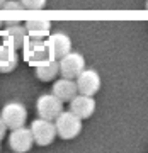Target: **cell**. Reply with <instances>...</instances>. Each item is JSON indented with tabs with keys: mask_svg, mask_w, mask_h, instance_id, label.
I'll return each mask as SVG.
<instances>
[{
	"mask_svg": "<svg viewBox=\"0 0 148 153\" xmlns=\"http://www.w3.org/2000/svg\"><path fill=\"white\" fill-rule=\"evenodd\" d=\"M22 53H24V60L34 68L41 65V63H44V61L51 60L48 43L43 41L41 38L28 36L26 41H24V46H22Z\"/></svg>",
	"mask_w": 148,
	"mask_h": 153,
	"instance_id": "1",
	"label": "cell"
},
{
	"mask_svg": "<svg viewBox=\"0 0 148 153\" xmlns=\"http://www.w3.org/2000/svg\"><path fill=\"white\" fill-rule=\"evenodd\" d=\"M82 121L77 114H73L71 111L68 112H61L58 117L55 119V126H56V133L61 140H73L77 138L82 131Z\"/></svg>",
	"mask_w": 148,
	"mask_h": 153,
	"instance_id": "2",
	"label": "cell"
},
{
	"mask_svg": "<svg viewBox=\"0 0 148 153\" xmlns=\"http://www.w3.org/2000/svg\"><path fill=\"white\" fill-rule=\"evenodd\" d=\"M31 131H33L34 143L39 145V146H48V145H51V143L55 141V138L58 136L55 121L44 119V117H38V119L33 121Z\"/></svg>",
	"mask_w": 148,
	"mask_h": 153,
	"instance_id": "3",
	"label": "cell"
},
{
	"mask_svg": "<svg viewBox=\"0 0 148 153\" xmlns=\"http://www.w3.org/2000/svg\"><path fill=\"white\" fill-rule=\"evenodd\" d=\"M36 111H38L39 117L55 121L63 112V100H60L53 92L44 94V95H41L38 99V102H36Z\"/></svg>",
	"mask_w": 148,
	"mask_h": 153,
	"instance_id": "4",
	"label": "cell"
},
{
	"mask_svg": "<svg viewBox=\"0 0 148 153\" xmlns=\"http://www.w3.org/2000/svg\"><path fill=\"white\" fill-rule=\"evenodd\" d=\"M0 117L5 121L9 129L21 128V126L26 124V119H28L26 105L21 104V102H9V104L4 105V109L0 112Z\"/></svg>",
	"mask_w": 148,
	"mask_h": 153,
	"instance_id": "5",
	"label": "cell"
},
{
	"mask_svg": "<svg viewBox=\"0 0 148 153\" xmlns=\"http://www.w3.org/2000/svg\"><path fill=\"white\" fill-rule=\"evenodd\" d=\"M85 70V60L80 53L70 51L63 58H60V75L65 78H77Z\"/></svg>",
	"mask_w": 148,
	"mask_h": 153,
	"instance_id": "6",
	"label": "cell"
},
{
	"mask_svg": "<svg viewBox=\"0 0 148 153\" xmlns=\"http://www.w3.org/2000/svg\"><path fill=\"white\" fill-rule=\"evenodd\" d=\"M34 145V138H33V131L31 128L21 126L16 129H10L9 134V146L17 153H24L31 150V146Z\"/></svg>",
	"mask_w": 148,
	"mask_h": 153,
	"instance_id": "7",
	"label": "cell"
},
{
	"mask_svg": "<svg viewBox=\"0 0 148 153\" xmlns=\"http://www.w3.org/2000/svg\"><path fill=\"white\" fill-rule=\"evenodd\" d=\"M77 82L78 94H85V95H95L100 90V76L95 70H85L75 78Z\"/></svg>",
	"mask_w": 148,
	"mask_h": 153,
	"instance_id": "8",
	"label": "cell"
},
{
	"mask_svg": "<svg viewBox=\"0 0 148 153\" xmlns=\"http://www.w3.org/2000/svg\"><path fill=\"white\" fill-rule=\"evenodd\" d=\"M46 43H48V48H49V55L51 58H56V60H60L66 53H70L71 51V39L63 33H53L49 34L48 39H46Z\"/></svg>",
	"mask_w": 148,
	"mask_h": 153,
	"instance_id": "9",
	"label": "cell"
},
{
	"mask_svg": "<svg viewBox=\"0 0 148 153\" xmlns=\"http://www.w3.org/2000/svg\"><path fill=\"white\" fill-rule=\"evenodd\" d=\"M70 111L73 114H77L80 119H89L95 112V100L92 99V95L77 94L70 100Z\"/></svg>",
	"mask_w": 148,
	"mask_h": 153,
	"instance_id": "10",
	"label": "cell"
},
{
	"mask_svg": "<svg viewBox=\"0 0 148 153\" xmlns=\"http://www.w3.org/2000/svg\"><path fill=\"white\" fill-rule=\"evenodd\" d=\"M28 29L26 26H21V24H16V26H7V29L2 34V43H7L9 46H12L14 49H22L24 46V41L28 38Z\"/></svg>",
	"mask_w": 148,
	"mask_h": 153,
	"instance_id": "11",
	"label": "cell"
},
{
	"mask_svg": "<svg viewBox=\"0 0 148 153\" xmlns=\"http://www.w3.org/2000/svg\"><path fill=\"white\" fill-rule=\"evenodd\" d=\"M53 94H55L60 100H63V102H70L71 99L78 94L77 82H75L73 78H65V76H61L60 80H56V82L53 83Z\"/></svg>",
	"mask_w": 148,
	"mask_h": 153,
	"instance_id": "12",
	"label": "cell"
},
{
	"mask_svg": "<svg viewBox=\"0 0 148 153\" xmlns=\"http://www.w3.org/2000/svg\"><path fill=\"white\" fill-rule=\"evenodd\" d=\"M19 63V56H17V49L9 46L7 43L0 44V73H10L17 68Z\"/></svg>",
	"mask_w": 148,
	"mask_h": 153,
	"instance_id": "13",
	"label": "cell"
},
{
	"mask_svg": "<svg viewBox=\"0 0 148 153\" xmlns=\"http://www.w3.org/2000/svg\"><path fill=\"white\" fill-rule=\"evenodd\" d=\"M58 75H60V60L56 58H51L36 66V76L41 82H51Z\"/></svg>",
	"mask_w": 148,
	"mask_h": 153,
	"instance_id": "14",
	"label": "cell"
},
{
	"mask_svg": "<svg viewBox=\"0 0 148 153\" xmlns=\"http://www.w3.org/2000/svg\"><path fill=\"white\" fill-rule=\"evenodd\" d=\"M26 29H28L29 36L43 39L51 34V22L46 19H31L26 22Z\"/></svg>",
	"mask_w": 148,
	"mask_h": 153,
	"instance_id": "15",
	"label": "cell"
},
{
	"mask_svg": "<svg viewBox=\"0 0 148 153\" xmlns=\"http://www.w3.org/2000/svg\"><path fill=\"white\" fill-rule=\"evenodd\" d=\"M24 9H29V10H41L46 5V0H21Z\"/></svg>",
	"mask_w": 148,
	"mask_h": 153,
	"instance_id": "16",
	"label": "cell"
},
{
	"mask_svg": "<svg viewBox=\"0 0 148 153\" xmlns=\"http://www.w3.org/2000/svg\"><path fill=\"white\" fill-rule=\"evenodd\" d=\"M2 9H5V10H22L24 5H22L21 0H5Z\"/></svg>",
	"mask_w": 148,
	"mask_h": 153,
	"instance_id": "17",
	"label": "cell"
},
{
	"mask_svg": "<svg viewBox=\"0 0 148 153\" xmlns=\"http://www.w3.org/2000/svg\"><path fill=\"white\" fill-rule=\"evenodd\" d=\"M7 129H9V128H7L5 121H4V119H2V117H0V141H2V140H4V136H5Z\"/></svg>",
	"mask_w": 148,
	"mask_h": 153,
	"instance_id": "18",
	"label": "cell"
},
{
	"mask_svg": "<svg viewBox=\"0 0 148 153\" xmlns=\"http://www.w3.org/2000/svg\"><path fill=\"white\" fill-rule=\"evenodd\" d=\"M4 2H5V0H0V9H2V7H4Z\"/></svg>",
	"mask_w": 148,
	"mask_h": 153,
	"instance_id": "19",
	"label": "cell"
},
{
	"mask_svg": "<svg viewBox=\"0 0 148 153\" xmlns=\"http://www.w3.org/2000/svg\"><path fill=\"white\" fill-rule=\"evenodd\" d=\"M2 26H4V22H2V21H0V27H2Z\"/></svg>",
	"mask_w": 148,
	"mask_h": 153,
	"instance_id": "20",
	"label": "cell"
},
{
	"mask_svg": "<svg viewBox=\"0 0 148 153\" xmlns=\"http://www.w3.org/2000/svg\"><path fill=\"white\" fill-rule=\"evenodd\" d=\"M147 7H148V0H147Z\"/></svg>",
	"mask_w": 148,
	"mask_h": 153,
	"instance_id": "21",
	"label": "cell"
}]
</instances>
